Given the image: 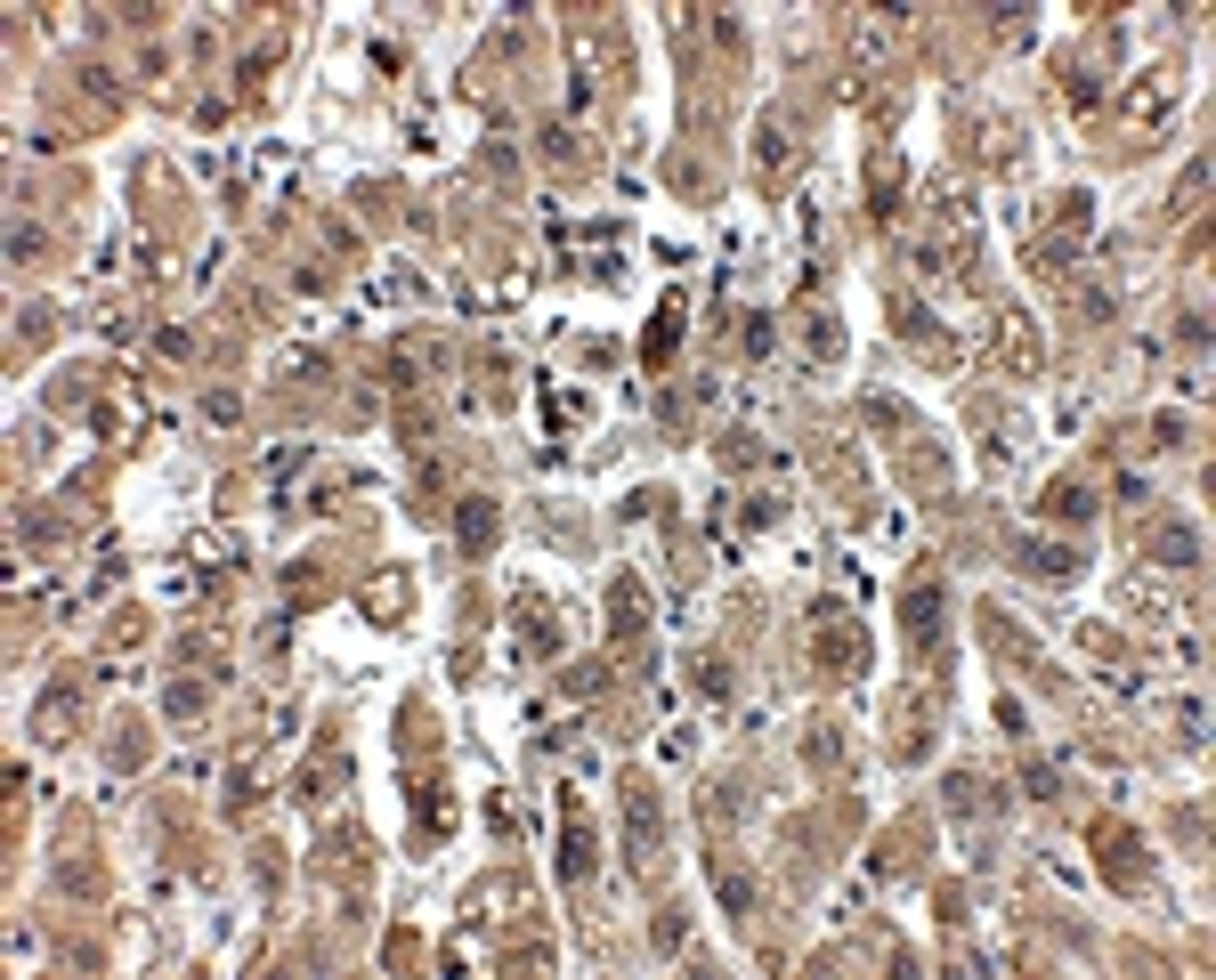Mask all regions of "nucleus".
<instances>
[{"mask_svg": "<svg viewBox=\"0 0 1216 980\" xmlns=\"http://www.w3.org/2000/svg\"><path fill=\"white\" fill-rule=\"evenodd\" d=\"M560 875H568V884H584V875H592V827H584V818H568V851H560Z\"/></svg>", "mask_w": 1216, "mask_h": 980, "instance_id": "7ed1b4c3", "label": "nucleus"}, {"mask_svg": "<svg viewBox=\"0 0 1216 980\" xmlns=\"http://www.w3.org/2000/svg\"><path fill=\"white\" fill-rule=\"evenodd\" d=\"M1006 348H1013V373H1038V365H1047V357H1038V332H1030V316H1022V309H1006Z\"/></svg>", "mask_w": 1216, "mask_h": 980, "instance_id": "f257e3e1", "label": "nucleus"}, {"mask_svg": "<svg viewBox=\"0 0 1216 980\" xmlns=\"http://www.w3.org/2000/svg\"><path fill=\"white\" fill-rule=\"evenodd\" d=\"M625 843H633V859H649V851H657V802H649V795H633V818H625Z\"/></svg>", "mask_w": 1216, "mask_h": 980, "instance_id": "f03ea898", "label": "nucleus"}, {"mask_svg": "<svg viewBox=\"0 0 1216 980\" xmlns=\"http://www.w3.org/2000/svg\"><path fill=\"white\" fill-rule=\"evenodd\" d=\"M487 535H495V510L471 503V510H462V544H487Z\"/></svg>", "mask_w": 1216, "mask_h": 980, "instance_id": "0eeeda50", "label": "nucleus"}, {"mask_svg": "<svg viewBox=\"0 0 1216 980\" xmlns=\"http://www.w3.org/2000/svg\"><path fill=\"white\" fill-rule=\"evenodd\" d=\"M1047 510H1054V519H1087L1095 503H1087V494H1079V487H1054V494H1047Z\"/></svg>", "mask_w": 1216, "mask_h": 980, "instance_id": "423d86ee", "label": "nucleus"}, {"mask_svg": "<svg viewBox=\"0 0 1216 980\" xmlns=\"http://www.w3.org/2000/svg\"><path fill=\"white\" fill-rule=\"evenodd\" d=\"M1160 560H1168V567H1184V560H1200V544L1176 526V535H1160Z\"/></svg>", "mask_w": 1216, "mask_h": 980, "instance_id": "6e6552de", "label": "nucleus"}, {"mask_svg": "<svg viewBox=\"0 0 1216 980\" xmlns=\"http://www.w3.org/2000/svg\"><path fill=\"white\" fill-rule=\"evenodd\" d=\"M65 729H74V697L57 689V697H49V706H41V713H33V738H65Z\"/></svg>", "mask_w": 1216, "mask_h": 980, "instance_id": "39448f33", "label": "nucleus"}, {"mask_svg": "<svg viewBox=\"0 0 1216 980\" xmlns=\"http://www.w3.org/2000/svg\"><path fill=\"white\" fill-rule=\"evenodd\" d=\"M673 332H682V325H673V309H665V316H657V325H649V365H657V357H665V348H673Z\"/></svg>", "mask_w": 1216, "mask_h": 980, "instance_id": "1a4fd4ad", "label": "nucleus"}, {"mask_svg": "<svg viewBox=\"0 0 1216 980\" xmlns=\"http://www.w3.org/2000/svg\"><path fill=\"white\" fill-rule=\"evenodd\" d=\"M940 633V592H908V640H933Z\"/></svg>", "mask_w": 1216, "mask_h": 980, "instance_id": "20e7f679", "label": "nucleus"}]
</instances>
